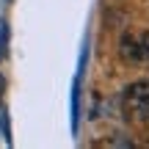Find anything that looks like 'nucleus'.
Returning <instances> with one entry per match:
<instances>
[{
    "label": "nucleus",
    "instance_id": "f03ea898",
    "mask_svg": "<svg viewBox=\"0 0 149 149\" xmlns=\"http://www.w3.org/2000/svg\"><path fill=\"white\" fill-rule=\"evenodd\" d=\"M119 53H122L124 61H133V64H138L141 58V47H138V36H133V33H124L122 42H119Z\"/></svg>",
    "mask_w": 149,
    "mask_h": 149
},
{
    "label": "nucleus",
    "instance_id": "f257e3e1",
    "mask_svg": "<svg viewBox=\"0 0 149 149\" xmlns=\"http://www.w3.org/2000/svg\"><path fill=\"white\" fill-rule=\"evenodd\" d=\"M124 113L133 124L138 127H149V80H138V83H130L124 88L122 97Z\"/></svg>",
    "mask_w": 149,
    "mask_h": 149
},
{
    "label": "nucleus",
    "instance_id": "20e7f679",
    "mask_svg": "<svg viewBox=\"0 0 149 149\" xmlns=\"http://www.w3.org/2000/svg\"><path fill=\"white\" fill-rule=\"evenodd\" d=\"M3 47H6V28H0V58H3Z\"/></svg>",
    "mask_w": 149,
    "mask_h": 149
},
{
    "label": "nucleus",
    "instance_id": "39448f33",
    "mask_svg": "<svg viewBox=\"0 0 149 149\" xmlns=\"http://www.w3.org/2000/svg\"><path fill=\"white\" fill-rule=\"evenodd\" d=\"M0 86H3V83H0Z\"/></svg>",
    "mask_w": 149,
    "mask_h": 149
},
{
    "label": "nucleus",
    "instance_id": "7ed1b4c3",
    "mask_svg": "<svg viewBox=\"0 0 149 149\" xmlns=\"http://www.w3.org/2000/svg\"><path fill=\"white\" fill-rule=\"evenodd\" d=\"M138 47H141V58L149 61V31H144L138 36Z\"/></svg>",
    "mask_w": 149,
    "mask_h": 149
}]
</instances>
